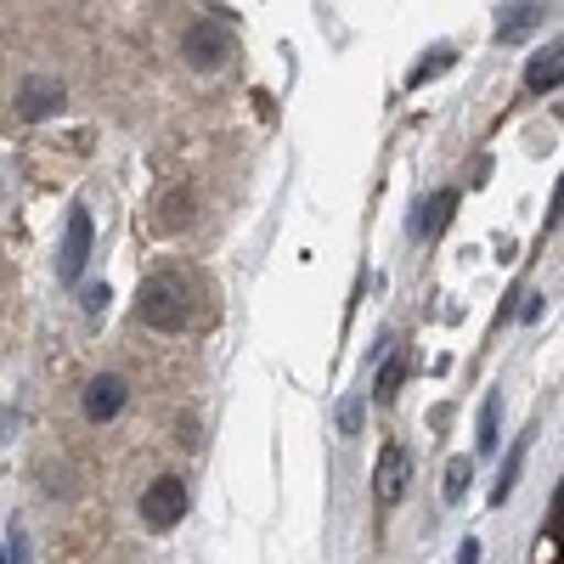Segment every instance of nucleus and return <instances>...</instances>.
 I'll return each mask as SVG.
<instances>
[{
    "mask_svg": "<svg viewBox=\"0 0 564 564\" xmlns=\"http://www.w3.org/2000/svg\"><path fill=\"white\" fill-rule=\"evenodd\" d=\"M85 260H90V215H85V209H74V215H68V231H63V254H57V276H63V282H79Z\"/></svg>",
    "mask_w": 564,
    "mask_h": 564,
    "instance_id": "20e7f679",
    "label": "nucleus"
},
{
    "mask_svg": "<svg viewBox=\"0 0 564 564\" xmlns=\"http://www.w3.org/2000/svg\"><path fill=\"white\" fill-rule=\"evenodd\" d=\"M536 18H542V0H520L513 12H502V40H520Z\"/></svg>",
    "mask_w": 564,
    "mask_h": 564,
    "instance_id": "9d476101",
    "label": "nucleus"
},
{
    "mask_svg": "<svg viewBox=\"0 0 564 564\" xmlns=\"http://www.w3.org/2000/svg\"><path fill=\"white\" fill-rule=\"evenodd\" d=\"M135 316L148 327H159V334H186V327H204L215 316V289L193 265H164V271H153L148 282H141Z\"/></svg>",
    "mask_w": 564,
    "mask_h": 564,
    "instance_id": "f257e3e1",
    "label": "nucleus"
},
{
    "mask_svg": "<svg viewBox=\"0 0 564 564\" xmlns=\"http://www.w3.org/2000/svg\"><path fill=\"white\" fill-rule=\"evenodd\" d=\"M181 513H186V486L181 480H153L148 497H141V520H148L153 531H170V525H181Z\"/></svg>",
    "mask_w": 564,
    "mask_h": 564,
    "instance_id": "f03ea898",
    "label": "nucleus"
},
{
    "mask_svg": "<svg viewBox=\"0 0 564 564\" xmlns=\"http://www.w3.org/2000/svg\"><path fill=\"white\" fill-rule=\"evenodd\" d=\"M181 209H186V198H164V209H159V226H164V231H175V226L186 220Z\"/></svg>",
    "mask_w": 564,
    "mask_h": 564,
    "instance_id": "4468645a",
    "label": "nucleus"
},
{
    "mask_svg": "<svg viewBox=\"0 0 564 564\" xmlns=\"http://www.w3.org/2000/svg\"><path fill=\"white\" fill-rule=\"evenodd\" d=\"M0 564H7V558H0Z\"/></svg>",
    "mask_w": 564,
    "mask_h": 564,
    "instance_id": "a211bd4d",
    "label": "nucleus"
},
{
    "mask_svg": "<svg viewBox=\"0 0 564 564\" xmlns=\"http://www.w3.org/2000/svg\"><path fill=\"white\" fill-rule=\"evenodd\" d=\"M452 209H457V193H435L430 204H417V215H412V238H435V231L452 220Z\"/></svg>",
    "mask_w": 564,
    "mask_h": 564,
    "instance_id": "0eeeda50",
    "label": "nucleus"
},
{
    "mask_svg": "<svg viewBox=\"0 0 564 564\" xmlns=\"http://www.w3.org/2000/svg\"><path fill=\"white\" fill-rule=\"evenodd\" d=\"M468 480H475V463H468V457H457V463L446 468V502H457Z\"/></svg>",
    "mask_w": 564,
    "mask_h": 564,
    "instance_id": "f8f14e48",
    "label": "nucleus"
},
{
    "mask_svg": "<svg viewBox=\"0 0 564 564\" xmlns=\"http://www.w3.org/2000/svg\"><path fill=\"white\" fill-rule=\"evenodd\" d=\"M119 406H124V379H90V390H85V417L90 423H108V417H119Z\"/></svg>",
    "mask_w": 564,
    "mask_h": 564,
    "instance_id": "423d86ee",
    "label": "nucleus"
},
{
    "mask_svg": "<svg viewBox=\"0 0 564 564\" xmlns=\"http://www.w3.org/2000/svg\"><path fill=\"white\" fill-rule=\"evenodd\" d=\"M446 63H452V52H435V57H423V63L412 68V85H417V79H430V74H435V68H446Z\"/></svg>",
    "mask_w": 564,
    "mask_h": 564,
    "instance_id": "2eb2a0df",
    "label": "nucleus"
},
{
    "mask_svg": "<svg viewBox=\"0 0 564 564\" xmlns=\"http://www.w3.org/2000/svg\"><path fill=\"white\" fill-rule=\"evenodd\" d=\"M457 564H480V547H475V542H468V547L457 553Z\"/></svg>",
    "mask_w": 564,
    "mask_h": 564,
    "instance_id": "f3484780",
    "label": "nucleus"
},
{
    "mask_svg": "<svg viewBox=\"0 0 564 564\" xmlns=\"http://www.w3.org/2000/svg\"><path fill=\"white\" fill-rule=\"evenodd\" d=\"M108 305V289H85V316H102Z\"/></svg>",
    "mask_w": 564,
    "mask_h": 564,
    "instance_id": "dca6fc26",
    "label": "nucleus"
},
{
    "mask_svg": "<svg viewBox=\"0 0 564 564\" xmlns=\"http://www.w3.org/2000/svg\"><path fill=\"white\" fill-rule=\"evenodd\" d=\"M525 85H531V90H547V85H558V45H547V52H536V57H531V68H525Z\"/></svg>",
    "mask_w": 564,
    "mask_h": 564,
    "instance_id": "1a4fd4ad",
    "label": "nucleus"
},
{
    "mask_svg": "<svg viewBox=\"0 0 564 564\" xmlns=\"http://www.w3.org/2000/svg\"><path fill=\"white\" fill-rule=\"evenodd\" d=\"M401 379H406V350H390V361H384V372H379V401H390L395 390H401Z\"/></svg>",
    "mask_w": 564,
    "mask_h": 564,
    "instance_id": "9b49d317",
    "label": "nucleus"
},
{
    "mask_svg": "<svg viewBox=\"0 0 564 564\" xmlns=\"http://www.w3.org/2000/svg\"><path fill=\"white\" fill-rule=\"evenodd\" d=\"M406 446L401 441H384V452H379V475H372V491H379V502L384 508H395L401 497H406Z\"/></svg>",
    "mask_w": 564,
    "mask_h": 564,
    "instance_id": "7ed1b4c3",
    "label": "nucleus"
},
{
    "mask_svg": "<svg viewBox=\"0 0 564 564\" xmlns=\"http://www.w3.org/2000/svg\"><path fill=\"white\" fill-rule=\"evenodd\" d=\"M497 446V395L480 406V452H491Z\"/></svg>",
    "mask_w": 564,
    "mask_h": 564,
    "instance_id": "ddd939ff",
    "label": "nucleus"
},
{
    "mask_svg": "<svg viewBox=\"0 0 564 564\" xmlns=\"http://www.w3.org/2000/svg\"><path fill=\"white\" fill-rule=\"evenodd\" d=\"M57 108H63V85H57V79H34V85L23 90V102H18L23 119H45V113H57Z\"/></svg>",
    "mask_w": 564,
    "mask_h": 564,
    "instance_id": "6e6552de",
    "label": "nucleus"
},
{
    "mask_svg": "<svg viewBox=\"0 0 564 564\" xmlns=\"http://www.w3.org/2000/svg\"><path fill=\"white\" fill-rule=\"evenodd\" d=\"M231 57V34L220 23H198L193 34H186V63L193 68H220Z\"/></svg>",
    "mask_w": 564,
    "mask_h": 564,
    "instance_id": "39448f33",
    "label": "nucleus"
}]
</instances>
